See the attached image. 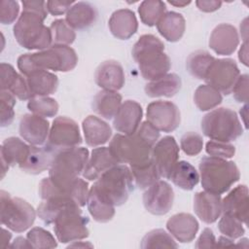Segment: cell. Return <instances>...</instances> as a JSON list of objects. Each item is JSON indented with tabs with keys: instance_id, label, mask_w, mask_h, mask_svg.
<instances>
[{
	"instance_id": "6da1fadb",
	"label": "cell",
	"mask_w": 249,
	"mask_h": 249,
	"mask_svg": "<svg viewBox=\"0 0 249 249\" xmlns=\"http://www.w3.org/2000/svg\"><path fill=\"white\" fill-rule=\"evenodd\" d=\"M23 10L14 25L17 42L24 49L43 51L53 45L51 28L44 24L47 1H22Z\"/></svg>"
},
{
	"instance_id": "7a4b0ae2",
	"label": "cell",
	"mask_w": 249,
	"mask_h": 249,
	"mask_svg": "<svg viewBox=\"0 0 249 249\" xmlns=\"http://www.w3.org/2000/svg\"><path fill=\"white\" fill-rule=\"evenodd\" d=\"M159 138L160 130L145 121L132 134L114 135L109 149L119 163L137 165L151 160L152 149Z\"/></svg>"
},
{
	"instance_id": "3957f363",
	"label": "cell",
	"mask_w": 249,
	"mask_h": 249,
	"mask_svg": "<svg viewBox=\"0 0 249 249\" xmlns=\"http://www.w3.org/2000/svg\"><path fill=\"white\" fill-rule=\"evenodd\" d=\"M78 63L76 52L69 46L52 45L46 50L23 53L18 58V68L24 76L38 70L68 72Z\"/></svg>"
},
{
	"instance_id": "277c9868",
	"label": "cell",
	"mask_w": 249,
	"mask_h": 249,
	"mask_svg": "<svg viewBox=\"0 0 249 249\" xmlns=\"http://www.w3.org/2000/svg\"><path fill=\"white\" fill-rule=\"evenodd\" d=\"M163 51L164 44L152 34L142 35L134 44L132 56L145 80L160 79L170 70V58Z\"/></svg>"
},
{
	"instance_id": "5b68a950",
	"label": "cell",
	"mask_w": 249,
	"mask_h": 249,
	"mask_svg": "<svg viewBox=\"0 0 249 249\" xmlns=\"http://www.w3.org/2000/svg\"><path fill=\"white\" fill-rule=\"evenodd\" d=\"M89 190L105 202L121 206L126 202L133 191L131 170L125 164L119 163L101 174Z\"/></svg>"
},
{
	"instance_id": "8992f818",
	"label": "cell",
	"mask_w": 249,
	"mask_h": 249,
	"mask_svg": "<svg viewBox=\"0 0 249 249\" xmlns=\"http://www.w3.org/2000/svg\"><path fill=\"white\" fill-rule=\"evenodd\" d=\"M198 169L203 190L213 194L228 192L240 178L236 164L226 159L204 157L199 161Z\"/></svg>"
},
{
	"instance_id": "52a82bcc",
	"label": "cell",
	"mask_w": 249,
	"mask_h": 249,
	"mask_svg": "<svg viewBox=\"0 0 249 249\" xmlns=\"http://www.w3.org/2000/svg\"><path fill=\"white\" fill-rule=\"evenodd\" d=\"M89 158V150L84 147L56 152L49 168V178L57 186L71 184L83 173Z\"/></svg>"
},
{
	"instance_id": "ba28073f",
	"label": "cell",
	"mask_w": 249,
	"mask_h": 249,
	"mask_svg": "<svg viewBox=\"0 0 249 249\" xmlns=\"http://www.w3.org/2000/svg\"><path fill=\"white\" fill-rule=\"evenodd\" d=\"M201 130L211 140L227 143L236 140L243 133L237 114L225 107L207 113L201 120Z\"/></svg>"
},
{
	"instance_id": "9c48e42d",
	"label": "cell",
	"mask_w": 249,
	"mask_h": 249,
	"mask_svg": "<svg viewBox=\"0 0 249 249\" xmlns=\"http://www.w3.org/2000/svg\"><path fill=\"white\" fill-rule=\"evenodd\" d=\"M0 204L1 223L11 231L22 232L33 225L37 211L26 200L1 190Z\"/></svg>"
},
{
	"instance_id": "30bf717a",
	"label": "cell",
	"mask_w": 249,
	"mask_h": 249,
	"mask_svg": "<svg viewBox=\"0 0 249 249\" xmlns=\"http://www.w3.org/2000/svg\"><path fill=\"white\" fill-rule=\"evenodd\" d=\"M89 219L82 216L80 206H71L60 211L53 222V231L61 243H71L89 236Z\"/></svg>"
},
{
	"instance_id": "8fae6325",
	"label": "cell",
	"mask_w": 249,
	"mask_h": 249,
	"mask_svg": "<svg viewBox=\"0 0 249 249\" xmlns=\"http://www.w3.org/2000/svg\"><path fill=\"white\" fill-rule=\"evenodd\" d=\"M89 191L88 182L79 177L65 186L54 185L49 177L44 178L39 184V196L42 200L57 199L74 202L81 207L87 204Z\"/></svg>"
},
{
	"instance_id": "7c38bea8",
	"label": "cell",
	"mask_w": 249,
	"mask_h": 249,
	"mask_svg": "<svg viewBox=\"0 0 249 249\" xmlns=\"http://www.w3.org/2000/svg\"><path fill=\"white\" fill-rule=\"evenodd\" d=\"M82 140L77 123L70 118L60 116L53 120L45 145L56 153L61 150L78 147Z\"/></svg>"
},
{
	"instance_id": "4fadbf2b",
	"label": "cell",
	"mask_w": 249,
	"mask_h": 249,
	"mask_svg": "<svg viewBox=\"0 0 249 249\" xmlns=\"http://www.w3.org/2000/svg\"><path fill=\"white\" fill-rule=\"evenodd\" d=\"M240 76V71L231 58H218L208 68L204 81L220 93L230 94Z\"/></svg>"
},
{
	"instance_id": "5bb4252c",
	"label": "cell",
	"mask_w": 249,
	"mask_h": 249,
	"mask_svg": "<svg viewBox=\"0 0 249 249\" xmlns=\"http://www.w3.org/2000/svg\"><path fill=\"white\" fill-rule=\"evenodd\" d=\"M147 121L157 129L163 132L175 130L181 122V115L178 107L170 102L158 100L147 106Z\"/></svg>"
},
{
	"instance_id": "9a60e30c",
	"label": "cell",
	"mask_w": 249,
	"mask_h": 249,
	"mask_svg": "<svg viewBox=\"0 0 249 249\" xmlns=\"http://www.w3.org/2000/svg\"><path fill=\"white\" fill-rule=\"evenodd\" d=\"M179 159V146L173 136L158 140L151 153V160L160 178L168 179Z\"/></svg>"
},
{
	"instance_id": "2e32d148",
	"label": "cell",
	"mask_w": 249,
	"mask_h": 249,
	"mask_svg": "<svg viewBox=\"0 0 249 249\" xmlns=\"http://www.w3.org/2000/svg\"><path fill=\"white\" fill-rule=\"evenodd\" d=\"M173 189L163 180H158L143 194L144 207L153 215L160 216L168 213L173 206Z\"/></svg>"
},
{
	"instance_id": "e0dca14e",
	"label": "cell",
	"mask_w": 249,
	"mask_h": 249,
	"mask_svg": "<svg viewBox=\"0 0 249 249\" xmlns=\"http://www.w3.org/2000/svg\"><path fill=\"white\" fill-rule=\"evenodd\" d=\"M19 135L29 145H43L49 136V122L35 114H25L19 121Z\"/></svg>"
},
{
	"instance_id": "ac0fdd59",
	"label": "cell",
	"mask_w": 249,
	"mask_h": 249,
	"mask_svg": "<svg viewBox=\"0 0 249 249\" xmlns=\"http://www.w3.org/2000/svg\"><path fill=\"white\" fill-rule=\"evenodd\" d=\"M143 117L141 105L134 100H125L120 106L113 120V126L122 134H132L140 125Z\"/></svg>"
},
{
	"instance_id": "d6986e66",
	"label": "cell",
	"mask_w": 249,
	"mask_h": 249,
	"mask_svg": "<svg viewBox=\"0 0 249 249\" xmlns=\"http://www.w3.org/2000/svg\"><path fill=\"white\" fill-rule=\"evenodd\" d=\"M239 44V36L236 28L229 23L217 25L209 38V47L220 55L233 53Z\"/></svg>"
},
{
	"instance_id": "ffe728a7",
	"label": "cell",
	"mask_w": 249,
	"mask_h": 249,
	"mask_svg": "<svg viewBox=\"0 0 249 249\" xmlns=\"http://www.w3.org/2000/svg\"><path fill=\"white\" fill-rule=\"evenodd\" d=\"M194 211L205 224H212L222 215L221 195L210 192H197L194 196Z\"/></svg>"
},
{
	"instance_id": "44dd1931",
	"label": "cell",
	"mask_w": 249,
	"mask_h": 249,
	"mask_svg": "<svg viewBox=\"0 0 249 249\" xmlns=\"http://www.w3.org/2000/svg\"><path fill=\"white\" fill-rule=\"evenodd\" d=\"M94 79L102 89L118 91L124 85V68L116 60H105L96 68Z\"/></svg>"
},
{
	"instance_id": "7402d4cb",
	"label": "cell",
	"mask_w": 249,
	"mask_h": 249,
	"mask_svg": "<svg viewBox=\"0 0 249 249\" xmlns=\"http://www.w3.org/2000/svg\"><path fill=\"white\" fill-rule=\"evenodd\" d=\"M29 151L30 145L26 144L18 137L6 138L3 141L0 149L2 163L1 178H4L10 166H15L16 164L19 166L22 162H24Z\"/></svg>"
},
{
	"instance_id": "603a6c76",
	"label": "cell",
	"mask_w": 249,
	"mask_h": 249,
	"mask_svg": "<svg viewBox=\"0 0 249 249\" xmlns=\"http://www.w3.org/2000/svg\"><path fill=\"white\" fill-rule=\"evenodd\" d=\"M117 164L119 162L112 155L109 147L99 146L91 151L82 175L89 181H95L101 174Z\"/></svg>"
},
{
	"instance_id": "cb8c5ba5",
	"label": "cell",
	"mask_w": 249,
	"mask_h": 249,
	"mask_svg": "<svg viewBox=\"0 0 249 249\" xmlns=\"http://www.w3.org/2000/svg\"><path fill=\"white\" fill-rule=\"evenodd\" d=\"M166 229L177 241L189 243L197 233L198 223L190 213H177L167 220Z\"/></svg>"
},
{
	"instance_id": "d4e9b609",
	"label": "cell",
	"mask_w": 249,
	"mask_h": 249,
	"mask_svg": "<svg viewBox=\"0 0 249 249\" xmlns=\"http://www.w3.org/2000/svg\"><path fill=\"white\" fill-rule=\"evenodd\" d=\"M222 213L238 219L247 225L248 220V188L238 185L222 199Z\"/></svg>"
},
{
	"instance_id": "484cf974",
	"label": "cell",
	"mask_w": 249,
	"mask_h": 249,
	"mask_svg": "<svg viewBox=\"0 0 249 249\" xmlns=\"http://www.w3.org/2000/svg\"><path fill=\"white\" fill-rule=\"evenodd\" d=\"M108 25L113 36L121 40H127L136 33L138 21L134 12L129 9H120L112 14Z\"/></svg>"
},
{
	"instance_id": "4316f807",
	"label": "cell",
	"mask_w": 249,
	"mask_h": 249,
	"mask_svg": "<svg viewBox=\"0 0 249 249\" xmlns=\"http://www.w3.org/2000/svg\"><path fill=\"white\" fill-rule=\"evenodd\" d=\"M86 143L90 147H99L106 144L112 135L110 125L102 119L89 115L82 124Z\"/></svg>"
},
{
	"instance_id": "83f0119b",
	"label": "cell",
	"mask_w": 249,
	"mask_h": 249,
	"mask_svg": "<svg viewBox=\"0 0 249 249\" xmlns=\"http://www.w3.org/2000/svg\"><path fill=\"white\" fill-rule=\"evenodd\" d=\"M26 83L31 98L49 96L54 93L58 87L57 76L46 70H38L30 73L26 76Z\"/></svg>"
},
{
	"instance_id": "f1b7e54d",
	"label": "cell",
	"mask_w": 249,
	"mask_h": 249,
	"mask_svg": "<svg viewBox=\"0 0 249 249\" xmlns=\"http://www.w3.org/2000/svg\"><path fill=\"white\" fill-rule=\"evenodd\" d=\"M55 153L46 145L43 147L30 145L29 154L19 168L29 174H39L50 168Z\"/></svg>"
},
{
	"instance_id": "f546056e",
	"label": "cell",
	"mask_w": 249,
	"mask_h": 249,
	"mask_svg": "<svg viewBox=\"0 0 249 249\" xmlns=\"http://www.w3.org/2000/svg\"><path fill=\"white\" fill-rule=\"evenodd\" d=\"M96 9L89 2H76L66 13L65 20L73 29L89 27L96 19Z\"/></svg>"
},
{
	"instance_id": "4dcf8cb0",
	"label": "cell",
	"mask_w": 249,
	"mask_h": 249,
	"mask_svg": "<svg viewBox=\"0 0 249 249\" xmlns=\"http://www.w3.org/2000/svg\"><path fill=\"white\" fill-rule=\"evenodd\" d=\"M159 33L169 42L179 41L185 32L184 17L176 12H166L156 24Z\"/></svg>"
},
{
	"instance_id": "1f68e13d",
	"label": "cell",
	"mask_w": 249,
	"mask_h": 249,
	"mask_svg": "<svg viewBox=\"0 0 249 249\" xmlns=\"http://www.w3.org/2000/svg\"><path fill=\"white\" fill-rule=\"evenodd\" d=\"M181 78L175 73H167L160 79L149 82L145 86V93L149 97H171L181 89Z\"/></svg>"
},
{
	"instance_id": "d6a6232c",
	"label": "cell",
	"mask_w": 249,
	"mask_h": 249,
	"mask_svg": "<svg viewBox=\"0 0 249 249\" xmlns=\"http://www.w3.org/2000/svg\"><path fill=\"white\" fill-rule=\"evenodd\" d=\"M122 105V95L115 90L103 89L95 94L92 100L93 111L106 120H111Z\"/></svg>"
},
{
	"instance_id": "836d02e7",
	"label": "cell",
	"mask_w": 249,
	"mask_h": 249,
	"mask_svg": "<svg viewBox=\"0 0 249 249\" xmlns=\"http://www.w3.org/2000/svg\"><path fill=\"white\" fill-rule=\"evenodd\" d=\"M168 179L180 189L191 191L197 185L199 174L190 162L180 160L173 167Z\"/></svg>"
},
{
	"instance_id": "e575fe53",
	"label": "cell",
	"mask_w": 249,
	"mask_h": 249,
	"mask_svg": "<svg viewBox=\"0 0 249 249\" xmlns=\"http://www.w3.org/2000/svg\"><path fill=\"white\" fill-rule=\"evenodd\" d=\"M87 205L89 214L96 222H109L115 215V206L102 200L91 190L89 191Z\"/></svg>"
},
{
	"instance_id": "d590c367",
	"label": "cell",
	"mask_w": 249,
	"mask_h": 249,
	"mask_svg": "<svg viewBox=\"0 0 249 249\" xmlns=\"http://www.w3.org/2000/svg\"><path fill=\"white\" fill-rule=\"evenodd\" d=\"M129 168L132 173L133 181L141 190L149 188L160 178L152 160L141 164L131 165Z\"/></svg>"
},
{
	"instance_id": "8d00e7d4",
	"label": "cell",
	"mask_w": 249,
	"mask_h": 249,
	"mask_svg": "<svg viewBox=\"0 0 249 249\" xmlns=\"http://www.w3.org/2000/svg\"><path fill=\"white\" fill-rule=\"evenodd\" d=\"M223 100L222 94L209 85H200L194 94V102L200 111H208L217 107Z\"/></svg>"
},
{
	"instance_id": "74e56055",
	"label": "cell",
	"mask_w": 249,
	"mask_h": 249,
	"mask_svg": "<svg viewBox=\"0 0 249 249\" xmlns=\"http://www.w3.org/2000/svg\"><path fill=\"white\" fill-rule=\"evenodd\" d=\"M214 60L215 57L209 53L205 51H196L189 55L186 65L189 73L193 77L198 80H204L206 72Z\"/></svg>"
},
{
	"instance_id": "f35d334b",
	"label": "cell",
	"mask_w": 249,
	"mask_h": 249,
	"mask_svg": "<svg viewBox=\"0 0 249 249\" xmlns=\"http://www.w3.org/2000/svg\"><path fill=\"white\" fill-rule=\"evenodd\" d=\"M165 13V3L160 0H145L138 8L141 21L148 26L156 25Z\"/></svg>"
},
{
	"instance_id": "ab89813d",
	"label": "cell",
	"mask_w": 249,
	"mask_h": 249,
	"mask_svg": "<svg viewBox=\"0 0 249 249\" xmlns=\"http://www.w3.org/2000/svg\"><path fill=\"white\" fill-rule=\"evenodd\" d=\"M140 247L143 249L149 248H177L173 236L162 229L152 230L147 232L141 240Z\"/></svg>"
},
{
	"instance_id": "60d3db41",
	"label": "cell",
	"mask_w": 249,
	"mask_h": 249,
	"mask_svg": "<svg viewBox=\"0 0 249 249\" xmlns=\"http://www.w3.org/2000/svg\"><path fill=\"white\" fill-rule=\"evenodd\" d=\"M27 108L32 114L43 118H52L58 112V103L55 99L49 96L33 97L29 99Z\"/></svg>"
},
{
	"instance_id": "b9f144b4",
	"label": "cell",
	"mask_w": 249,
	"mask_h": 249,
	"mask_svg": "<svg viewBox=\"0 0 249 249\" xmlns=\"http://www.w3.org/2000/svg\"><path fill=\"white\" fill-rule=\"evenodd\" d=\"M50 28L53 35V45L69 46L76 39L74 29L68 25L65 19L53 20Z\"/></svg>"
},
{
	"instance_id": "7bdbcfd3",
	"label": "cell",
	"mask_w": 249,
	"mask_h": 249,
	"mask_svg": "<svg viewBox=\"0 0 249 249\" xmlns=\"http://www.w3.org/2000/svg\"><path fill=\"white\" fill-rule=\"evenodd\" d=\"M26 238L33 249H51L57 246L53 235L40 227L32 228L27 232Z\"/></svg>"
},
{
	"instance_id": "ee69618b",
	"label": "cell",
	"mask_w": 249,
	"mask_h": 249,
	"mask_svg": "<svg viewBox=\"0 0 249 249\" xmlns=\"http://www.w3.org/2000/svg\"><path fill=\"white\" fill-rule=\"evenodd\" d=\"M218 229L223 235H226L231 239L239 238L245 233L242 222L226 213H223L218 223Z\"/></svg>"
},
{
	"instance_id": "f6af8a7d",
	"label": "cell",
	"mask_w": 249,
	"mask_h": 249,
	"mask_svg": "<svg viewBox=\"0 0 249 249\" xmlns=\"http://www.w3.org/2000/svg\"><path fill=\"white\" fill-rule=\"evenodd\" d=\"M16 97L8 90H1L0 94V111H1V126L5 127L12 124L15 117L14 106Z\"/></svg>"
},
{
	"instance_id": "bcb514c9",
	"label": "cell",
	"mask_w": 249,
	"mask_h": 249,
	"mask_svg": "<svg viewBox=\"0 0 249 249\" xmlns=\"http://www.w3.org/2000/svg\"><path fill=\"white\" fill-rule=\"evenodd\" d=\"M180 147L186 155L190 157L196 156L202 151V147H203L202 136L194 131L186 132L181 137Z\"/></svg>"
},
{
	"instance_id": "7dc6e473",
	"label": "cell",
	"mask_w": 249,
	"mask_h": 249,
	"mask_svg": "<svg viewBox=\"0 0 249 249\" xmlns=\"http://www.w3.org/2000/svg\"><path fill=\"white\" fill-rule=\"evenodd\" d=\"M205 151L210 157L231 159L235 154V147L231 143L210 140L205 145Z\"/></svg>"
},
{
	"instance_id": "c3c4849f",
	"label": "cell",
	"mask_w": 249,
	"mask_h": 249,
	"mask_svg": "<svg viewBox=\"0 0 249 249\" xmlns=\"http://www.w3.org/2000/svg\"><path fill=\"white\" fill-rule=\"evenodd\" d=\"M19 4L13 0H2L0 2V22L2 24H11L18 17Z\"/></svg>"
},
{
	"instance_id": "681fc988",
	"label": "cell",
	"mask_w": 249,
	"mask_h": 249,
	"mask_svg": "<svg viewBox=\"0 0 249 249\" xmlns=\"http://www.w3.org/2000/svg\"><path fill=\"white\" fill-rule=\"evenodd\" d=\"M234 99L237 102L247 104L248 101V75L242 74L236 80L231 90Z\"/></svg>"
},
{
	"instance_id": "f907efd6",
	"label": "cell",
	"mask_w": 249,
	"mask_h": 249,
	"mask_svg": "<svg viewBox=\"0 0 249 249\" xmlns=\"http://www.w3.org/2000/svg\"><path fill=\"white\" fill-rule=\"evenodd\" d=\"M0 73L1 90H9V89L18 76V73L11 64L5 62H2L0 65Z\"/></svg>"
},
{
	"instance_id": "816d5d0a",
	"label": "cell",
	"mask_w": 249,
	"mask_h": 249,
	"mask_svg": "<svg viewBox=\"0 0 249 249\" xmlns=\"http://www.w3.org/2000/svg\"><path fill=\"white\" fill-rule=\"evenodd\" d=\"M8 91H10L15 97L20 100H27V99L29 100L31 98L28 86L26 83V79H24L19 74Z\"/></svg>"
},
{
	"instance_id": "f5cc1de1",
	"label": "cell",
	"mask_w": 249,
	"mask_h": 249,
	"mask_svg": "<svg viewBox=\"0 0 249 249\" xmlns=\"http://www.w3.org/2000/svg\"><path fill=\"white\" fill-rule=\"evenodd\" d=\"M216 246V238L211 229L205 228L200 233L195 245L196 248H213Z\"/></svg>"
},
{
	"instance_id": "db71d44e",
	"label": "cell",
	"mask_w": 249,
	"mask_h": 249,
	"mask_svg": "<svg viewBox=\"0 0 249 249\" xmlns=\"http://www.w3.org/2000/svg\"><path fill=\"white\" fill-rule=\"evenodd\" d=\"M73 4V1H47V10L53 16H60L67 13Z\"/></svg>"
},
{
	"instance_id": "11a10c76",
	"label": "cell",
	"mask_w": 249,
	"mask_h": 249,
	"mask_svg": "<svg viewBox=\"0 0 249 249\" xmlns=\"http://www.w3.org/2000/svg\"><path fill=\"white\" fill-rule=\"evenodd\" d=\"M196 5L201 12L212 13L220 9V7L222 6V2L217 0H197L196 1Z\"/></svg>"
},
{
	"instance_id": "9f6ffc18",
	"label": "cell",
	"mask_w": 249,
	"mask_h": 249,
	"mask_svg": "<svg viewBox=\"0 0 249 249\" xmlns=\"http://www.w3.org/2000/svg\"><path fill=\"white\" fill-rule=\"evenodd\" d=\"M9 247L11 248H32L30 243L28 242L27 238H24L22 236H18L16 237V239L9 245Z\"/></svg>"
},
{
	"instance_id": "6f0895ef",
	"label": "cell",
	"mask_w": 249,
	"mask_h": 249,
	"mask_svg": "<svg viewBox=\"0 0 249 249\" xmlns=\"http://www.w3.org/2000/svg\"><path fill=\"white\" fill-rule=\"evenodd\" d=\"M238 58L242 64L248 66V42H243L239 51H238Z\"/></svg>"
},
{
	"instance_id": "680465c9",
	"label": "cell",
	"mask_w": 249,
	"mask_h": 249,
	"mask_svg": "<svg viewBox=\"0 0 249 249\" xmlns=\"http://www.w3.org/2000/svg\"><path fill=\"white\" fill-rule=\"evenodd\" d=\"M233 245H234L233 239H231L226 235H221L218 237V240H216L215 247H229V246H233Z\"/></svg>"
},
{
	"instance_id": "91938a15",
	"label": "cell",
	"mask_w": 249,
	"mask_h": 249,
	"mask_svg": "<svg viewBox=\"0 0 249 249\" xmlns=\"http://www.w3.org/2000/svg\"><path fill=\"white\" fill-rule=\"evenodd\" d=\"M11 238H12L11 232L3 228L2 229V247H4V248L9 247Z\"/></svg>"
},
{
	"instance_id": "94428289",
	"label": "cell",
	"mask_w": 249,
	"mask_h": 249,
	"mask_svg": "<svg viewBox=\"0 0 249 249\" xmlns=\"http://www.w3.org/2000/svg\"><path fill=\"white\" fill-rule=\"evenodd\" d=\"M240 34L241 36H243V40L244 42L247 41V37H248V23H247V18H244V20L241 22L240 24Z\"/></svg>"
},
{
	"instance_id": "6125c7cd",
	"label": "cell",
	"mask_w": 249,
	"mask_h": 249,
	"mask_svg": "<svg viewBox=\"0 0 249 249\" xmlns=\"http://www.w3.org/2000/svg\"><path fill=\"white\" fill-rule=\"evenodd\" d=\"M68 247H93V245L89 242H85V241H80V240H77V241H73L71 242Z\"/></svg>"
},
{
	"instance_id": "be15d7a7",
	"label": "cell",
	"mask_w": 249,
	"mask_h": 249,
	"mask_svg": "<svg viewBox=\"0 0 249 249\" xmlns=\"http://www.w3.org/2000/svg\"><path fill=\"white\" fill-rule=\"evenodd\" d=\"M248 106H247V104H245L242 108H240V111H239V113H240V116H241V118H242V120H243V123H244V125H245V127L247 128V112H248Z\"/></svg>"
},
{
	"instance_id": "e7e4bbea",
	"label": "cell",
	"mask_w": 249,
	"mask_h": 249,
	"mask_svg": "<svg viewBox=\"0 0 249 249\" xmlns=\"http://www.w3.org/2000/svg\"><path fill=\"white\" fill-rule=\"evenodd\" d=\"M168 3H169L170 5L175 6V7H180V8H182V7H185V6L189 5V4L191 3V1H190V0H189V1H178V0H172V1H168Z\"/></svg>"
}]
</instances>
